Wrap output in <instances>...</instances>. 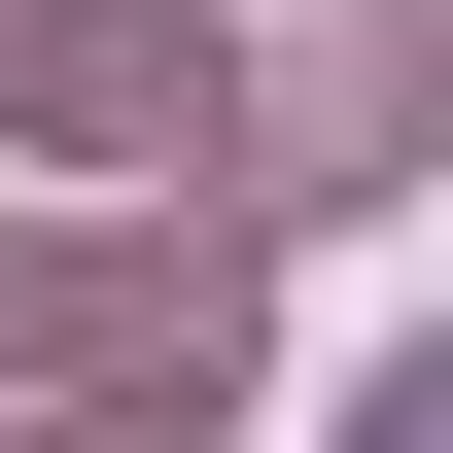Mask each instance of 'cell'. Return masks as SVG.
I'll return each instance as SVG.
<instances>
[{
  "mask_svg": "<svg viewBox=\"0 0 453 453\" xmlns=\"http://www.w3.org/2000/svg\"><path fill=\"white\" fill-rule=\"evenodd\" d=\"M0 140H35V174L210 140V0H0Z\"/></svg>",
  "mask_w": 453,
  "mask_h": 453,
  "instance_id": "cell-1",
  "label": "cell"
},
{
  "mask_svg": "<svg viewBox=\"0 0 453 453\" xmlns=\"http://www.w3.org/2000/svg\"><path fill=\"white\" fill-rule=\"evenodd\" d=\"M384 174H418V35H314L244 105V210H384Z\"/></svg>",
  "mask_w": 453,
  "mask_h": 453,
  "instance_id": "cell-2",
  "label": "cell"
},
{
  "mask_svg": "<svg viewBox=\"0 0 453 453\" xmlns=\"http://www.w3.org/2000/svg\"><path fill=\"white\" fill-rule=\"evenodd\" d=\"M70 453H210V418H174V384H105V418H70Z\"/></svg>",
  "mask_w": 453,
  "mask_h": 453,
  "instance_id": "cell-3",
  "label": "cell"
}]
</instances>
